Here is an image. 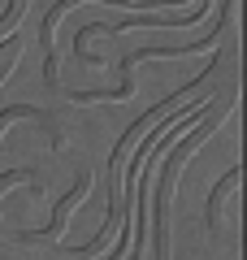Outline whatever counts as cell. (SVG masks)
<instances>
[{
	"instance_id": "obj_1",
	"label": "cell",
	"mask_w": 247,
	"mask_h": 260,
	"mask_svg": "<svg viewBox=\"0 0 247 260\" xmlns=\"http://www.w3.org/2000/svg\"><path fill=\"white\" fill-rule=\"evenodd\" d=\"M234 182H238V169H230V174L221 178L217 186H212V195H208V208H204V217H208V230H212V221H217V204H221V195H226Z\"/></svg>"
}]
</instances>
